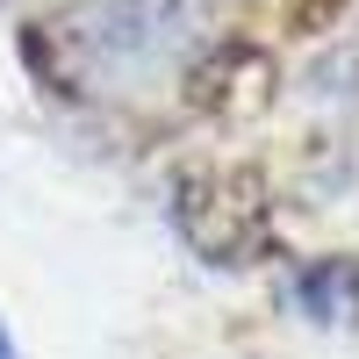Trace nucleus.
<instances>
[{"label": "nucleus", "instance_id": "nucleus-1", "mask_svg": "<svg viewBox=\"0 0 359 359\" xmlns=\"http://www.w3.org/2000/svg\"><path fill=\"white\" fill-rule=\"evenodd\" d=\"M0 359H15V345H8V331H0Z\"/></svg>", "mask_w": 359, "mask_h": 359}]
</instances>
